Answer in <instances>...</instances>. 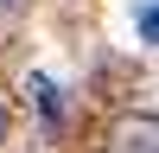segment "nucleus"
<instances>
[{
  "instance_id": "nucleus-1",
  "label": "nucleus",
  "mask_w": 159,
  "mask_h": 153,
  "mask_svg": "<svg viewBox=\"0 0 159 153\" xmlns=\"http://www.w3.org/2000/svg\"><path fill=\"white\" fill-rule=\"evenodd\" d=\"M115 153H159V115H121L115 121Z\"/></svg>"
},
{
  "instance_id": "nucleus-2",
  "label": "nucleus",
  "mask_w": 159,
  "mask_h": 153,
  "mask_svg": "<svg viewBox=\"0 0 159 153\" xmlns=\"http://www.w3.org/2000/svg\"><path fill=\"white\" fill-rule=\"evenodd\" d=\"M25 89H32V102H38V115H45V121H64V89L51 83L45 70H32V76H25Z\"/></svg>"
},
{
  "instance_id": "nucleus-3",
  "label": "nucleus",
  "mask_w": 159,
  "mask_h": 153,
  "mask_svg": "<svg viewBox=\"0 0 159 153\" xmlns=\"http://www.w3.org/2000/svg\"><path fill=\"white\" fill-rule=\"evenodd\" d=\"M134 26H140V38H147V45H159V0H153V7H140Z\"/></svg>"
},
{
  "instance_id": "nucleus-4",
  "label": "nucleus",
  "mask_w": 159,
  "mask_h": 153,
  "mask_svg": "<svg viewBox=\"0 0 159 153\" xmlns=\"http://www.w3.org/2000/svg\"><path fill=\"white\" fill-rule=\"evenodd\" d=\"M0 140H7V102H0Z\"/></svg>"
},
{
  "instance_id": "nucleus-5",
  "label": "nucleus",
  "mask_w": 159,
  "mask_h": 153,
  "mask_svg": "<svg viewBox=\"0 0 159 153\" xmlns=\"http://www.w3.org/2000/svg\"><path fill=\"white\" fill-rule=\"evenodd\" d=\"M0 7H19V0H0Z\"/></svg>"
}]
</instances>
